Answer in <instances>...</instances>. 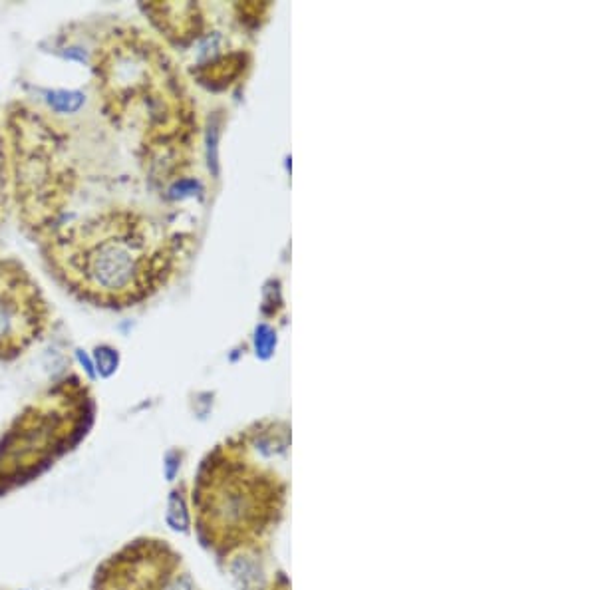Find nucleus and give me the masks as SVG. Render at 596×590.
Masks as SVG:
<instances>
[{
    "mask_svg": "<svg viewBox=\"0 0 596 590\" xmlns=\"http://www.w3.org/2000/svg\"><path fill=\"white\" fill-rule=\"evenodd\" d=\"M48 306L26 271L0 261V360L26 352L48 326Z\"/></svg>",
    "mask_w": 596,
    "mask_h": 590,
    "instance_id": "obj_2",
    "label": "nucleus"
},
{
    "mask_svg": "<svg viewBox=\"0 0 596 590\" xmlns=\"http://www.w3.org/2000/svg\"><path fill=\"white\" fill-rule=\"evenodd\" d=\"M48 255L72 291L102 306L140 302L165 281L173 259L163 229L126 207L60 227Z\"/></svg>",
    "mask_w": 596,
    "mask_h": 590,
    "instance_id": "obj_1",
    "label": "nucleus"
}]
</instances>
